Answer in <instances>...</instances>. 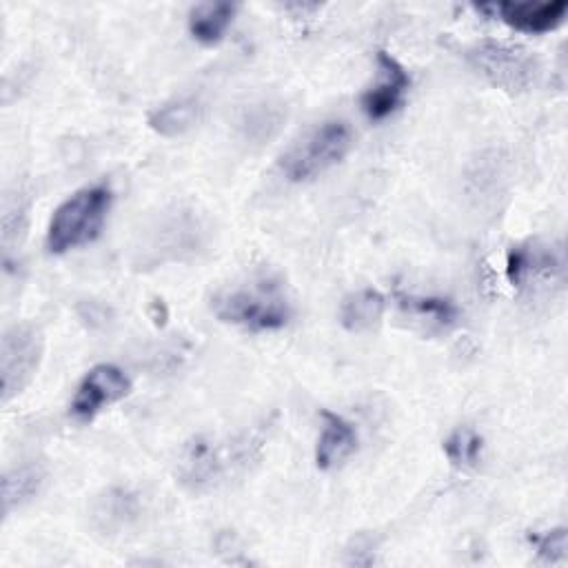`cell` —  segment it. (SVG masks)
I'll list each match as a JSON object with an SVG mask.
<instances>
[{
	"label": "cell",
	"instance_id": "cell-6",
	"mask_svg": "<svg viewBox=\"0 0 568 568\" xmlns=\"http://www.w3.org/2000/svg\"><path fill=\"white\" fill-rule=\"evenodd\" d=\"M44 351L42 331L31 324H13L2 333L0 342V377L2 402H9L33 379Z\"/></svg>",
	"mask_w": 568,
	"mask_h": 568
},
{
	"label": "cell",
	"instance_id": "cell-18",
	"mask_svg": "<svg viewBox=\"0 0 568 568\" xmlns=\"http://www.w3.org/2000/svg\"><path fill=\"white\" fill-rule=\"evenodd\" d=\"M282 120H284V113L277 104L255 102L242 111L237 124H240L244 138L262 144L277 133Z\"/></svg>",
	"mask_w": 568,
	"mask_h": 568
},
{
	"label": "cell",
	"instance_id": "cell-7",
	"mask_svg": "<svg viewBox=\"0 0 568 568\" xmlns=\"http://www.w3.org/2000/svg\"><path fill=\"white\" fill-rule=\"evenodd\" d=\"M131 393L129 375L113 364H95L80 379L71 399V415L78 422H91L106 406Z\"/></svg>",
	"mask_w": 568,
	"mask_h": 568
},
{
	"label": "cell",
	"instance_id": "cell-17",
	"mask_svg": "<svg viewBox=\"0 0 568 568\" xmlns=\"http://www.w3.org/2000/svg\"><path fill=\"white\" fill-rule=\"evenodd\" d=\"M397 306L417 320L435 324L439 328L453 326L459 317V308L453 300L439 295H397Z\"/></svg>",
	"mask_w": 568,
	"mask_h": 568
},
{
	"label": "cell",
	"instance_id": "cell-19",
	"mask_svg": "<svg viewBox=\"0 0 568 568\" xmlns=\"http://www.w3.org/2000/svg\"><path fill=\"white\" fill-rule=\"evenodd\" d=\"M481 450H484V439L479 433H475L468 426H459L455 428L446 439H444V453L448 457V462L459 468V470H468L475 468L481 459Z\"/></svg>",
	"mask_w": 568,
	"mask_h": 568
},
{
	"label": "cell",
	"instance_id": "cell-14",
	"mask_svg": "<svg viewBox=\"0 0 568 568\" xmlns=\"http://www.w3.org/2000/svg\"><path fill=\"white\" fill-rule=\"evenodd\" d=\"M202 111H204V104L195 95L171 98L151 111L149 126L160 135L175 138L191 131L200 122Z\"/></svg>",
	"mask_w": 568,
	"mask_h": 568
},
{
	"label": "cell",
	"instance_id": "cell-11",
	"mask_svg": "<svg viewBox=\"0 0 568 568\" xmlns=\"http://www.w3.org/2000/svg\"><path fill=\"white\" fill-rule=\"evenodd\" d=\"M564 260L561 251H555L546 244H519L513 246L506 255V277L513 286H524L532 277L561 273Z\"/></svg>",
	"mask_w": 568,
	"mask_h": 568
},
{
	"label": "cell",
	"instance_id": "cell-8",
	"mask_svg": "<svg viewBox=\"0 0 568 568\" xmlns=\"http://www.w3.org/2000/svg\"><path fill=\"white\" fill-rule=\"evenodd\" d=\"M375 69H377L375 82L362 93L359 104H362V111L373 122H379L393 115L402 106L404 95L410 87V78L404 64L386 51L375 53Z\"/></svg>",
	"mask_w": 568,
	"mask_h": 568
},
{
	"label": "cell",
	"instance_id": "cell-13",
	"mask_svg": "<svg viewBox=\"0 0 568 568\" xmlns=\"http://www.w3.org/2000/svg\"><path fill=\"white\" fill-rule=\"evenodd\" d=\"M140 510L142 508L135 493L129 488H109L93 506V521L102 532L115 535L126 530L140 517Z\"/></svg>",
	"mask_w": 568,
	"mask_h": 568
},
{
	"label": "cell",
	"instance_id": "cell-9",
	"mask_svg": "<svg viewBox=\"0 0 568 568\" xmlns=\"http://www.w3.org/2000/svg\"><path fill=\"white\" fill-rule=\"evenodd\" d=\"M477 11L490 13L499 18L515 31L521 33H548L564 24L568 4L564 0L552 2H493V4H475Z\"/></svg>",
	"mask_w": 568,
	"mask_h": 568
},
{
	"label": "cell",
	"instance_id": "cell-3",
	"mask_svg": "<svg viewBox=\"0 0 568 568\" xmlns=\"http://www.w3.org/2000/svg\"><path fill=\"white\" fill-rule=\"evenodd\" d=\"M113 191L109 184H91L69 195L51 215L47 229V248L55 255L91 244L109 215Z\"/></svg>",
	"mask_w": 568,
	"mask_h": 568
},
{
	"label": "cell",
	"instance_id": "cell-12",
	"mask_svg": "<svg viewBox=\"0 0 568 568\" xmlns=\"http://www.w3.org/2000/svg\"><path fill=\"white\" fill-rule=\"evenodd\" d=\"M47 481V468L42 462L29 459L4 470L2 475V513L9 515L16 508L29 504L40 495Z\"/></svg>",
	"mask_w": 568,
	"mask_h": 568
},
{
	"label": "cell",
	"instance_id": "cell-4",
	"mask_svg": "<svg viewBox=\"0 0 568 568\" xmlns=\"http://www.w3.org/2000/svg\"><path fill=\"white\" fill-rule=\"evenodd\" d=\"M351 129L344 120H326L297 140L280 160V169L291 182H306L328 171L346 155Z\"/></svg>",
	"mask_w": 568,
	"mask_h": 568
},
{
	"label": "cell",
	"instance_id": "cell-5",
	"mask_svg": "<svg viewBox=\"0 0 568 568\" xmlns=\"http://www.w3.org/2000/svg\"><path fill=\"white\" fill-rule=\"evenodd\" d=\"M468 62L493 87L508 93L528 91L539 75V60L524 47L484 40L468 49Z\"/></svg>",
	"mask_w": 568,
	"mask_h": 568
},
{
	"label": "cell",
	"instance_id": "cell-20",
	"mask_svg": "<svg viewBox=\"0 0 568 568\" xmlns=\"http://www.w3.org/2000/svg\"><path fill=\"white\" fill-rule=\"evenodd\" d=\"M530 544L535 546V552L539 559L548 564H561L566 561L568 555V532L566 528H550L544 532H532L528 535Z\"/></svg>",
	"mask_w": 568,
	"mask_h": 568
},
{
	"label": "cell",
	"instance_id": "cell-10",
	"mask_svg": "<svg viewBox=\"0 0 568 568\" xmlns=\"http://www.w3.org/2000/svg\"><path fill=\"white\" fill-rule=\"evenodd\" d=\"M357 428L337 413L322 410V430L315 444V466L331 470L357 450Z\"/></svg>",
	"mask_w": 568,
	"mask_h": 568
},
{
	"label": "cell",
	"instance_id": "cell-2",
	"mask_svg": "<svg viewBox=\"0 0 568 568\" xmlns=\"http://www.w3.org/2000/svg\"><path fill=\"white\" fill-rule=\"evenodd\" d=\"M262 444L264 437L257 430L233 439L193 437L178 462V477L193 493L211 490L244 470Z\"/></svg>",
	"mask_w": 568,
	"mask_h": 568
},
{
	"label": "cell",
	"instance_id": "cell-16",
	"mask_svg": "<svg viewBox=\"0 0 568 568\" xmlns=\"http://www.w3.org/2000/svg\"><path fill=\"white\" fill-rule=\"evenodd\" d=\"M237 7L231 2H200L189 11V33L200 44H217L229 31Z\"/></svg>",
	"mask_w": 568,
	"mask_h": 568
},
{
	"label": "cell",
	"instance_id": "cell-15",
	"mask_svg": "<svg viewBox=\"0 0 568 568\" xmlns=\"http://www.w3.org/2000/svg\"><path fill=\"white\" fill-rule=\"evenodd\" d=\"M386 311V300L375 288L348 293L339 306V322L348 333H368L379 326Z\"/></svg>",
	"mask_w": 568,
	"mask_h": 568
},
{
	"label": "cell",
	"instance_id": "cell-1",
	"mask_svg": "<svg viewBox=\"0 0 568 568\" xmlns=\"http://www.w3.org/2000/svg\"><path fill=\"white\" fill-rule=\"evenodd\" d=\"M213 315L244 331H280L293 317V304L280 275L255 273L242 282L224 286L211 300Z\"/></svg>",
	"mask_w": 568,
	"mask_h": 568
}]
</instances>
